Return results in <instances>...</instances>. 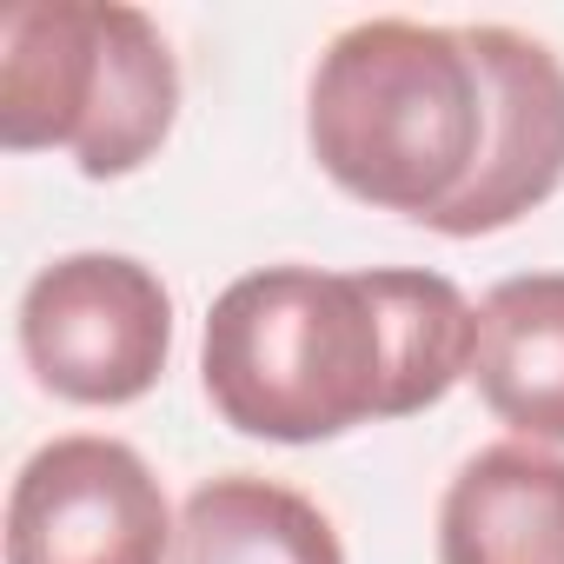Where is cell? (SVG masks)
I'll use <instances>...</instances> for the list:
<instances>
[{"label": "cell", "mask_w": 564, "mask_h": 564, "mask_svg": "<svg viewBox=\"0 0 564 564\" xmlns=\"http://www.w3.org/2000/svg\"><path fill=\"white\" fill-rule=\"evenodd\" d=\"M173 511L153 465L120 438H54L8 491V564H166Z\"/></svg>", "instance_id": "5"}, {"label": "cell", "mask_w": 564, "mask_h": 564, "mask_svg": "<svg viewBox=\"0 0 564 564\" xmlns=\"http://www.w3.org/2000/svg\"><path fill=\"white\" fill-rule=\"evenodd\" d=\"M465 34L485 61L491 140H485V160H478V180L465 186V199L432 226L445 239L505 232L564 186V61L544 41L498 28V21L465 28Z\"/></svg>", "instance_id": "6"}, {"label": "cell", "mask_w": 564, "mask_h": 564, "mask_svg": "<svg viewBox=\"0 0 564 564\" xmlns=\"http://www.w3.org/2000/svg\"><path fill=\"white\" fill-rule=\"evenodd\" d=\"M471 386L524 445L564 452V272H518L478 300Z\"/></svg>", "instance_id": "8"}, {"label": "cell", "mask_w": 564, "mask_h": 564, "mask_svg": "<svg viewBox=\"0 0 564 564\" xmlns=\"http://www.w3.org/2000/svg\"><path fill=\"white\" fill-rule=\"evenodd\" d=\"M173 564H346V551L306 491L232 471L180 505Z\"/></svg>", "instance_id": "9"}, {"label": "cell", "mask_w": 564, "mask_h": 564, "mask_svg": "<svg viewBox=\"0 0 564 564\" xmlns=\"http://www.w3.org/2000/svg\"><path fill=\"white\" fill-rule=\"evenodd\" d=\"M173 352V300L133 252H67L21 293V359L67 405H133Z\"/></svg>", "instance_id": "4"}, {"label": "cell", "mask_w": 564, "mask_h": 564, "mask_svg": "<svg viewBox=\"0 0 564 564\" xmlns=\"http://www.w3.org/2000/svg\"><path fill=\"white\" fill-rule=\"evenodd\" d=\"M438 564H564V452L485 445L438 505Z\"/></svg>", "instance_id": "7"}, {"label": "cell", "mask_w": 564, "mask_h": 564, "mask_svg": "<svg viewBox=\"0 0 564 564\" xmlns=\"http://www.w3.org/2000/svg\"><path fill=\"white\" fill-rule=\"evenodd\" d=\"M199 379L213 412L272 445L392 419V333L366 272L265 265L213 300Z\"/></svg>", "instance_id": "2"}, {"label": "cell", "mask_w": 564, "mask_h": 564, "mask_svg": "<svg viewBox=\"0 0 564 564\" xmlns=\"http://www.w3.org/2000/svg\"><path fill=\"white\" fill-rule=\"evenodd\" d=\"M366 279H372L386 333H392V419H412V412L438 405L458 379H471L478 306L445 272L372 265Z\"/></svg>", "instance_id": "10"}, {"label": "cell", "mask_w": 564, "mask_h": 564, "mask_svg": "<svg viewBox=\"0 0 564 564\" xmlns=\"http://www.w3.org/2000/svg\"><path fill=\"white\" fill-rule=\"evenodd\" d=\"M306 140L339 193L438 226L491 140V87L471 34L392 14L346 28L319 54Z\"/></svg>", "instance_id": "1"}, {"label": "cell", "mask_w": 564, "mask_h": 564, "mask_svg": "<svg viewBox=\"0 0 564 564\" xmlns=\"http://www.w3.org/2000/svg\"><path fill=\"white\" fill-rule=\"evenodd\" d=\"M180 120V67L160 28L120 0H21L0 14V147L74 153L120 180Z\"/></svg>", "instance_id": "3"}]
</instances>
